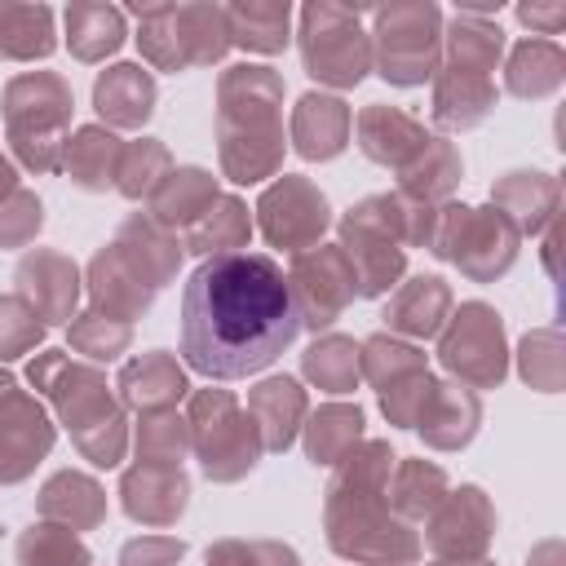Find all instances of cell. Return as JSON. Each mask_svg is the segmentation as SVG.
Masks as SVG:
<instances>
[{
	"instance_id": "1",
	"label": "cell",
	"mask_w": 566,
	"mask_h": 566,
	"mask_svg": "<svg viewBox=\"0 0 566 566\" xmlns=\"http://www.w3.org/2000/svg\"><path fill=\"white\" fill-rule=\"evenodd\" d=\"M296 336L287 274L265 252L208 256L181 287V358L208 380L265 371Z\"/></svg>"
},
{
	"instance_id": "2",
	"label": "cell",
	"mask_w": 566,
	"mask_h": 566,
	"mask_svg": "<svg viewBox=\"0 0 566 566\" xmlns=\"http://www.w3.org/2000/svg\"><path fill=\"white\" fill-rule=\"evenodd\" d=\"M394 460L398 455L385 438H363L332 464L323 491V535L327 548L349 566H416L424 553L420 531L385 500Z\"/></svg>"
},
{
	"instance_id": "3",
	"label": "cell",
	"mask_w": 566,
	"mask_h": 566,
	"mask_svg": "<svg viewBox=\"0 0 566 566\" xmlns=\"http://www.w3.org/2000/svg\"><path fill=\"white\" fill-rule=\"evenodd\" d=\"M283 75L261 62H234L217 75V159L234 186L283 172Z\"/></svg>"
},
{
	"instance_id": "4",
	"label": "cell",
	"mask_w": 566,
	"mask_h": 566,
	"mask_svg": "<svg viewBox=\"0 0 566 566\" xmlns=\"http://www.w3.org/2000/svg\"><path fill=\"white\" fill-rule=\"evenodd\" d=\"M27 385L53 407L57 424L93 469H115L124 460L128 411L93 363H80L66 349H40L27 363Z\"/></svg>"
},
{
	"instance_id": "5",
	"label": "cell",
	"mask_w": 566,
	"mask_h": 566,
	"mask_svg": "<svg viewBox=\"0 0 566 566\" xmlns=\"http://www.w3.org/2000/svg\"><path fill=\"white\" fill-rule=\"evenodd\" d=\"M0 111H4V142L13 159L35 177L62 172V150L75 115L71 80L57 71H22L4 84Z\"/></svg>"
},
{
	"instance_id": "6",
	"label": "cell",
	"mask_w": 566,
	"mask_h": 566,
	"mask_svg": "<svg viewBox=\"0 0 566 566\" xmlns=\"http://www.w3.org/2000/svg\"><path fill=\"white\" fill-rule=\"evenodd\" d=\"M336 248L354 270V292L363 301L389 296L407 274L402 248V199L398 195H367L336 221Z\"/></svg>"
},
{
	"instance_id": "7",
	"label": "cell",
	"mask_w": 566,
	"mask_h": 566,
	"mask_svg": "<svg viewBox=\"0 0 566 566\" xmlns=\"http://www.w3.org/2000/svg\"><path fill=\"white\" fill-rule=\"evenodd\" d=\"M371 71L394 88H420L442 66V9L433 0H389L371 9Z\"/></svg>"
},
{
	"instance_id": "8",
	"label": "cell",
	"mask_w": 566,
	"mask_h": 566,
	"mask_svg": "<svg viewBox=\"0 0 566 566\" xmlns=\"http://www.w3.org/2000/svg\"><path fill=\"white\" fill-rule=\"evenodd\" d=\"M429 252L438 261H451L469 283H495L513 270V261L522 252V234L491 203L473 208V203L447 199V203H438V226H433Z\"/></svg>"
},
{
	"instance_id": "9",
	"label": "cell",
	"mask_w": 566,
	"mask_h": 566,
	"mask_svg": "<svg viewBox=\"0 0 566 566\" xmlns=\"http://www.w3.org/2000/svg\"><path fill=\"white\" fill-rule=\"evenodd\" d=\"M186 424H190V451L208 482H221V486L243 482L265 455L252 416L239 407L230 389H212V385L190 389Z\"/></svg>"
},
{
	"instance_id": "10",
	"label": "cell",
	"mask_w": 566,
	"mask_h": 566,
	"mask_svg": "<svg viewBox=\"0 0 566 566\" xmlns=\"http://www.w3.org/2000/svg\"><path fill=\"white\" fill-rule=\"evenodd\" d=\"M296 49L310 80L323 88H358L371 71V35L363 31V9L310 0L301 4Z\"/></svg>"
},
{
	"instance_id": "11",
	"label": "cell",
	"mask_w": 566,
	"mask_h": 566,
	"mask_svg": "<svg viewBox=\"0 0 566 566\" xmlns=\"http://www.w3.org/2000/svg\"><path fill=\"white\" fill-rule=\"evenodd\" d=\"M438 363L451 380L464 389H500L509 376V336L504 318L486 301H460L451 305L442 332H438Z\"/></svg>"
},
{
	"instance_id": "12",
	"label": "cell",
	"mask_w": 566,
	"mask_h": 566,
	"mask_svg": "<svg viewBox=\"0 0 566 566\" xmlns=\"http://www.w3.org/2000/svg\"><path fill=\"white\" fill-rule=\"evenodd\" d=\"M256 230H261V239L270 243V248H279V252H305V248H314V243H323V234H327V226H332V203H327V195L310 181V177H296V172H283V177H274L265 190H261V199H256Z\"/></svg>"
},
{
	"instance_id": "13",
	"label": "cell",
	"mask_w": 566,
	"mask_h": 566,
	"mask_svg": "<svg viewBox=\"0 0 566 566\" xmlns=\"http://www.w3.org/2000/svg\"><path fill=\"white\" fill-rule=\"evenodd\" d=\"M57 442V424L44 402L18 385L13 371L0 367V486H18L49 460Z\"/></svg>"
},
{
	"instance_id": "14",
	"label": "cell",
	"mask_w": 566,
	"mask_h": 566,
	"mask_svg": "<svg viewBox=\"0 0 566 566\" xmlns=\"http://www.w3.org/2000/svg\"><path fill=\"white\" fill-rule=\"evenodd\" d=\"M287 287L301 314V327H310L314 336H323L358 296L354 292V270L345 261V252L336 243H314L305 252L292 256L287 265Z\"/></svg>"
},
{
	"instance_id": "15",
	"label": "cell",
	"mask_w": 566,
	"mask_h": 566,
	"mask_svg": "<svg viewBox=\"0 0 566 566\" xmlns=\"http://www.w3.org/2000/svg\"><path fill=\"white\" fill-rule=\"evenodd\" d=\"M495 539V504L482 486L464 482L460 491H447L442 504L424 517V539L438 562H482Z\"/></svg>"
},
{
	"instance_id": "16",
	"label": "cell",
	"mask_w": 566,
	"mask_h": 566,
	"mask_svg": "<svg viewBox=\"0 0 566 566\" xmlns=\"http://www.w3.org/2000/svg\"><path fill=\"white\" fill-rule=\"evenodd\" d=\"M13 287L40 314L44 327H66L80 314L84 274H80V265L66 252H57V248H31L13 265Z\"/></svg>"
},
{
	"instance_id": "17",
	"label": "cell",
	"mask_w": 566,
	"mask_h": 566,
	"mask_svg": "<svg viewBox=\"0 0 566 566\" xmlns=\"http://www.w3.org/2000/svg\"><path fill=\"white\" fill-rule=\"evenodd\" d=\"M84 292H88V310L106 314V318H119V323H137L150 314L155 305V287L124 261V252L115 243L97 248L84 265Z\"/></svg>"
},
{
	"instance_id": "18",
	"label": "cell",
	"mask_w": 566,
	"mask_h": 566,
	"mask_svg": "<svg viewBox=\"0 0 566 566\" xmlns=\"http://www.w3.org/2000/svg\"><path fill=\"white\" fill-rule=\"evenodd\" d=\"M115 398L124 402V411H177L181 398H190V376L177 363V354L168 349H146L137 358H128L115 376Z\"/></svg>"
},
{
	"instance_id": "19",
	"label": "cell",
	"mask_w": 566,
	"mask_h": 566,
	"mask_svg": "<svg viewBox=\"0 0 566 566\" xmlns=\"http://www.w3.org/2000/svg\"><path fill=\"white\" fill-rule=\"evenodd\" d=\"M186 504H190L186 469H159V464L133 460L119 473V509L142 526H177Z\"/></svg>"
},
{
	"instance_id": "20",
	"label": "cell",
	"mask_w": 566,
	"mask_h": 566,
	"mask_svg": "<svg viewBox=\"0 0 566 566\" xmlns=\"http://www.w3.org/2000/svg\"><path fill=\"white\" fill-rule=\"evenodd\" d=\"M349 133H354V111L345 106V97L318 93V88L296 97L292 124H287V142H292V150L301 159H310V164L336 159L349 146Z\"/></svg>"
},
{
	"instance_id": "21",
	"label": "cell",
	"mask_w": 566,
	"mask_h": 566,
	"mask_svg": "<svg viewBox=\"0 0 566 566\" xmlns=\"http://www.w3.org/2000/svg\"><path fill=\"white\" fill-rule=\"evenodd\" d=\"M491 208H500L513 230L526 239L553 230L557 221V208H562V181L544 168H509L495 177L491 186Z\"/></svg>"
},
{
	"instance_id": "22",
	"label": "cell",
	"mask_w": 566,
	"mask_h": 566,
	"mask_svg": "<svg viewBox=\"0 0 566 566\" xmlns=\"http://www.w3.org/2000/svg\"><path fill=\"white\" fill-rule=\"evenodd\" d=\"M354 137H358V150H363L371 164L402 172V168L424 150V142H429L433 133H429L420 119H411L407 111L385 106V102H371V106H363V111L354 115Z\"/></svg>"
},
{
	"instance_id": "23",
	"label": "cell",
	"mask_w": 566,
	"mask_h": 566,
	"mask_svg": "<svg viewBox=\"0 0 566 566\" xmlns=\"http://www.w3.org/2000/svg\"><path fill=\"white\" fill-rule=\"evenodd\" d=\"M455 296H451V283L442 274H416L407 283H398L385 301V332L389 336H402V340H433L451 314Z\"/></svg>"
},
{
	"instance_id": "24",
	"label": "cell",
	"mask_w": 566,
	"mask_h": 566,
	"mask_svg": "<svg viewBox=\"0 0 566 566\" xmlns=\"http://www.w3.org/2000/svg\"><path fill=\"white\" fill-rule=\"evenodd\" d=\"M155 102H159V88L142 62H115L93 80V111L111 133L142 128L155 115Z\"/></svg>"
},
{
	"instance_id": "25",
	"label": "cell",
	"mask_w": 566,
	"mask_h": 566,
	"mask_svg": "<svg viewBox=\"0 0 566 566\" xmlns=\"http://www.w3.org/2000/svg\"><path fill=\"white\" fill-rule=\"evenodd\" d=\"M482 429V398L460 380H438L416 416V433L429 451H464Z\"/></svg>"
},
{
	"instance_id": "26",
	"label": "cell",
	"mask_w": 566,
	"mask_h": 566,
	"mask_svg": "<svg viewBox=\"0 0 566 566\" xmlns=\"http://www.w3.org/2000/svg\"><path fill=\"white\" fill-rule=\"evenodd\" d=\"M248 416H252L265 451H287L301 438V424L310 416V398H305L296 376H261L248 389Z\"/></svg>"
},
{
	"instance_id": "27",
	"label": "cell",
	"mask_w": 566,
	"mask_h": 566,
	"mask_svg": "<svg viewBox=\"0 0 566 566\" xmlns=\"http://www.w3.org/2000/svg\"><path fill=\"white\" fill-rule=\"evenodd\" d=\"M221 199V186H217V177L208 172V168H199V164H177V168H168L164 172V181L146 195V217L155 221V226H164V230H190L212 203Z\"/></svg>"
},
{
	"instance_id": "28",
	"label": "cell",
	"mask_w": 566,
	"mask_h": 566,
	"mask_svg": "<svg viewBox=\"0 0 566 566\" xmlns=\"http://www.w3.org/2000/svg\"><path fill=\"white\" fill-rule=\"evenodd\" d=\"M35 513L40 522H57L66 531H97L106 522V491L93 473L80 469H57L44 478V486L35 491Z\"/></svg>"
},
{
	"instance_id": "29",
	"label": "cell",
	"mask_w": 566,
	"mask_h": 566,
	"mask_svg": "<svg viewBox=\"0 0 566 566\" xmlns=\"http://www.w3.org/2000/svg\"><path fill=\"white\" fill-rule=\"evenodd\" d=\"M433 124L442 133H464V128H478L495 102H500V88L491 75H473V71H455V66H438L433 71Z\"/></svg>"
},
{
	"instance_id": "30",
	"label": "cell",
	"mask_w": 566,
	"mask_h": 566,
	"mask_svg": "<svg viewBox=\"0 0 566 566\" xmlns=\"http://www.w3.org/2000/svg\"><path fill=\"white\" fill-rule=\"evenodd\" d=\"M119 252H124V261L155 287V292H164L172 279H177V270H181V261H186V252H181V239L172 234V230H164V226H155L146 212H133V217H124L119 221V230H115V239H111Z\"/></svg>"
},
{
	"instance_id": "31",
	"label": "cell",
	"mask_w": 566,
	"mask_h": 566,
	"mask_svg": "<svg viewBox=\"0 0 566 566\" xmlns=\"http://www.w3.org/2000/svg\"><path fill=\"white\" fill-rule=\"evenodd\" d=\"M500 57H504V31L495 18L469 13V9H455L451 18H442V66L491 75Z\"/></svg>"
},
{
	"instance_id": "32",
	"label": "cell",
	"mask_w": 566,
	"mask_h": 566,
	"mask_svg": "<svg viewBox=\"0 0 566 566\" xmlns=\"http://www.w3.org/2000/svg\"><path fill=\"white\" fill-rule=\"evenodd\" d=\"M566 84V49L557 40L526 35L509 49L504 62V88L522 102H544Z\"/></svg>"
},
{
	"instance_id": "33",
	"label": "cell",
	"mask_w": 566,
	"mask_h": 566,
	"mask_svg": "<svg viewBox=\"0 0 566 566\" xmlns=\"http://www.w3.org/2000/svg\"><path fill=\"white\" fill-rule=\"evenodd\" d=\"M66 22V49L75 62L93 66V62H106L111 53L124 49L128 40V27H124V9L115 4H97V0H75L66 4L62 13Z\"/></svg>"
},
{
	"instance_id": "34",
	"label": "cell",
	"mask_w": 566,
	"mask_h": 566,
	"mask_svg": "<svg viewBox=\"0 0 566 566\" xmlns=\"http://www.w3.org/2000/svg\"><path fill=\"white\" fill-rule=\"evenodd\" d=\"M119 150H124V142H119L106 124H80V128L66 137L62 172L71 177V186H80V190H88V195H102V190L115 186Z\"/></svg>"
},
{
	"instance_id": "35",
	"label": "cell",
	"mask_w": 566,
	"mask_h": 566,
	"mask_svg": "<svg viewBox=\"0 0 566 566\" xmlns=\"http://www.w3.org/2000/svg\"><path fill=\"white\" fill-rule=\"evenodd\" d=\"M226 27L230 44L243 53L274 57L292 44V4L287 0H234L226 4Z\"/></svg>"
},
{
	"instance_id": "36",
	"label": "cell",
	"mask_w": 566,
	"mask_h": 566,
	"mask_svg": "<svg viewBox=\"0 0 566 566\" xmlns=\"http://www.w3.org/2000/svg\"><path fill=\"white\" fill-rule=\"evenodd\" d=\"M363 407L358 402H323L318 411L305 416L301 424V447H305V460L314 469H332L340 455H349L358 442H363Z\"/></svg>"
},
{
	"instance_id": "37",
	"label": "cell",
	"mask_w": 566,
	"mask_h": 566,
	"mask_svg": "<svg viewBox=\"0 0 566 566\" xmlns=\"http://www.w3.org/2000/svg\"><path fill=\"white\" fill-rule=\"evenodd\" d=\"M252 212L239 195H221L186 234H181V252L208 261V256H230V252H243L252 243Z\"/></svg>"
},
{
	"instance_id": "38",
	"label": "cell",
	"mask_w": 566,
	"mask_h": 566,
	"mask_svg": "<svg viewBox=\"0 0 566 566\" xmlns=\"http://www.w3.org/2000/svg\"><path fill=\"white\" fill-rule=\"evenodd\" d=\"M464 177V159H460V146L447 142V137H429L424 150L398 172V195L416 199V203H447L455 195Z\"/></svg>"
},
{
	"instance_id": "39",
	"label": "cell",
	"mask_w": 566,
	"mask_h": 566,
	"mask_svg": "<svg viewBox=\"0 0 566 566\" xmlns=\"http://www.w3.org/2000/svg\"><path fill=\"white\" fill-rule=\"evenodd\" d=\"M57 49V27L49 4L0 0V62H44Z\"/></svg>"
},
{
	"instance_id": "40",
	"label": "cell",
	"mask_w": 566,
	"mask_h": 566,
	"mask_svg": "<svg viewBox=\"0 0 566 566\" xmlns=\"http://www.w3.org/2000/svg\"><path fill=\"white\" fill-rule=\"evenodd\" d=\"M451 491L447 482V469H438L433 460H420V455H398L394 460V473H389V509L402 517V522H424L442 495Z\"/></svg>"
},
{
	"instance_id": "41",
	"label": "cell",
	"mask_w": 566,
	"mask_h": 566,
	"mask_svg": "<svg viewBox=\"0 0 566 566\" xmlns=\"http://www.w3.org/2000/svg\"><path fill=\"white\" fill-rule=\"evenodd\" d=\"M301 376L323 389V394H354L363 371H358V340L340 336V332H323L310 340V349L301 354Z\"/></svg>"
},
{
	"instance_id": "42",
	"label": "cell",
	"mask_w": 566,
	"mask_h": 566,
	"mask_svg": "<svg viewBox=\"0 0 566 566\" xmlns=\"http://www.w3.org/2000/svg\"><path fill=\"white\" fill-rule=\"evenodd\" d=\"M133 18H137V35L133 40H137L146 66L168 71V75L190 71L186 40H181V27H177V4H133Z\"/></svg>"
},
{
	"instance_id": "43",
	"label": "cell",
	"mask_w": 566,
	"mask_h": 566,
	"mask_svg": "<svg viewBox=\"0 0 566 566\" xmlns=\"http://www.w3.org/2000/svg\"><path fill=\"white\" fill-rule=\"evenodd\" d=\"M177 27H181V40H186V62L190 66H217L230 53L226 4L186 0V4H177Z\"/></svg>"
},
{
	"instance_id": "44",
	"label": "cell",
	"mask_w": 566,
	"mask_h": 566,
	"mask_svg": "<svg viewBox=\"0 0 566 566\" xmlns=\"http://www.w3.org/2000/svg\"><path fill=\"white\" fill-rule=\"evenodd\" d=\"M358 371L363 380L380 394L389 389L394 380L411 376V371H429V358L420 345L402 340V336H389V332H371L367 340H358Z\"/></svg>"
},
{
	"instance_id": "45",
	"label": "cell",
	"mask_w": 566,
	"mask_h": 566,
	"mask_svg": "<svg viewBox=\"0 0 566 566\" xmlns=\"http://www.w3.org/2000/svg\"><path fill=\"white\" fill-rule=\"evenodd\" d=\"M133 455H137V464L181 469V460L190 455V424H186V416L181 411H146V416H137Z\"/></svg>"
},
{
	"instance_id": "46",
	"label": "cell",
	"mask_w": 566,
	"mask_h": 566,
	"mask_svg": "<svg viewBox=\"0 0 566 566\" xmlns=\"http://www.w3.org/2000/svg\"><path fill=\"white\" fill-rule=\"evenodd\" d=\"M517 376L522 385L539 394H562L566 389V340L557 327H531L517 340Z\"/></svg>"
},
{
	"instance_id": "47",
	"label": "cell",
	"mask_w": 566,
	"mask_h": 566,
	"mask_svg": "<svg viewBox=\"0 0 566 566\" xmlns=\"http://www.w3.org/2000/svg\"><path fill=\"white\" fill-rule=\"evenodd\" d=\"M13 562L18 566H93V553L75 531L57 522H31L13 544Z\"/></svg>"
},
{
	"instance_id": "48",
	"label": "cell",
	"mask_w": 566,
	"mask_h": 566,
	"mask_svg": "<svg viewBox=\"0 0 566 566\" xmlns=\"http://www.w3.org/2000/svg\"><path fill=\"white\" fill-rule=\"evenodd\" d=\"M168 168H172V155H168V146H164L159 137H133V142H124V150H119L115 190H119L124 199H146V195L164 181Z\"/></svg>"
},
{
	"instance_id": "49",
	"label": "cell",
	"mask_w": 566,
	"mask_h": 566,
	"mask_svg": "<svg viewBox=\"0 0 566 566\" xmlns=\"http://www.w3.org/2000/svg\"><path fill=\"white\" fill-rule=\"evenodd\" d=\"M66 340L75 354H84L88 363H115L128 345H133V323H119V318H106L97 310H80L71 323H66Z\"/></svg>"
},
{
	"instance_id": "50",
	"label": "cell",
	"mask_w": 566,
	"mask_h": 566,
	"mask_svg": "<svg viewBox=\"0 0 566 566\" xmlns=\"http://www.w3.org/2000/svg\"><path fill=\"white\" fill-rule=\"evenodd\" d=\"M44 332H49V327L40 323V314H35L18 292L0 296V367L13 363V358L35 354V349L44 345Z\"/></svg>"
},
{
	"instance_id": "51",
	"label": "cell",
	"mask_w": 566,
	"mask_h": 566,
	"mask_svg": "<svg viewBox=\"0 0 566 566\" xmlns=\"http://www.w3.org/2000/svg\"><path fill=\"white\" fill-rule=\"evenodd\" d=\"M203 566H301V553L283 539H212Z\"/></svg>"
},
{
	"instance_id": "52",
	"label": "cell",
	"mask_w": 566,
	"mask_h": 566,
	"mask_svg": "<svg viewBox=\"0 0 566 566\" xmlns=\"http://www.w3.org/2000/svg\"><path fill=\"white\" fill-rule=\"evenodd\" d=\"M433 385H438V376H433V371H411V376L394 380L389 389H380L376 398H380L385 420H389L394 429H416V416H420V407L429 402Z\"/></svg>"
},
{
	"instance_id": "53",
	"label": "cell",
	"mask_w": 566,
	"mask_h": 566,
	"mask_svg": "<svg viewBox=\"0 0 566 566\" xmlns=\"http://www.w3.org/2000/svg\"><path fill=\"white\" fill-rule=\"evenodd\" d=\"M44 230V203L35 190H13L0 199V248H27Z\"/></svg>"
},
{
	"instance_id": "54",
	"label": "cell",
	"mask_w": 566,
	"mask_h": 566,
	"mask_svg": "<svg viewBox=\"0 0 566 566\" xmlns=\"http://www.w3.org/2000/svg\"><path fill=\"white\" fill-rule=\"evenodd\" d=\"M186 557V539L177 535H137L119 548L115 566H177Z\"/></svg>"
},
{
	"instance_id": "55",
	"label": "cell",
	"mask_w": 566,
	"mask_h": 566,
	"mask_svg": "<svg viewBox=\"0 0 566 566\" xmlns=\"http://www.w3.org/2000/svg\"><path fill=\"white\" fill-rule=\"evenodd\" d=\"M513 13H517V22L531 27L539 40H548V35H557V31L566 27V4H562V0H553V4H517Z\"/></svg>"
},
{
	"instance_id": "56",
	"label": "cell",
	"mask_w": 566,
	"mask_h": 566,
	"mask_svg": "<svg viewBox=\"0 0 566 566\" xmlns=\"http://www.w3.org/2000/svg\"><path fill=\"white\" fill-rule=\"evenodd\" d=\"M526 566H566V544L562 539H539L526 557Z\"/></svg>"
},
{
	"instance_id": "57",
	"label": "cell",
	"mask_w": 566,
	"mask_h": 566,
	"mask_svg": "<svg viewBox=\"0 0 566 566\" xmlns=\"http://www.w3.org/2000/svg\"><path fill=\"white\" fill-rule=\"evenodd\" d=\"M13 190H18V164L0 150V199H4V195H13Z\"/></svg>"
},
{
	"instance_id": "58",
	"label": "cell",
	"mask_w": 566,
	"mask_h": 566,
	"mask_svg": "<svg viewBox=\"0 0 566 566\" xmlns=\"http://www.w3.org/2000/svg\"><path fill=\"white\" fill-rule=\"evenodd\" d=\"M433 566H491V562L482 557V562H433Z\"/></svg>"
}]
</instances>
